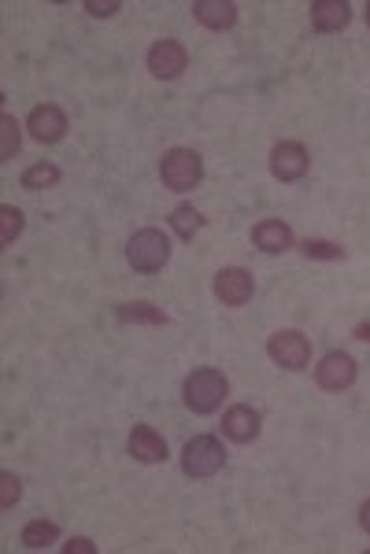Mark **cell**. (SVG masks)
<instances>
[{
  "instance_id": "cell-27",
  "label": "cell",
  "mask_w": 370,
  "mask_h": 554,
  "mask_svg": "<svg viewBox=\"0 0 370 554\" xmlns=\"http://www.w3.org/2000/svg\"><path fill=\"white\" fill-rule=\"evenodd\" d=\"M356 337H359V340H367V344H370V322H359V326H356Z\"/></svg>"
},
{
  "instance_id": "cell-10",
  "label": "cell",
  "mask_w": 370,
  "mask_h": 554,
  "mask_svg": "<svg viewBox=\"0 0 370 554\" xmlns=\"http://www.w3.org/2000/svg\"><path fill=\"white\" fill-rule=\"evenodd\" d=\"M26 130L41 145H56V141H63V133H67V115L56 104H37L30 111V119H26Z\"/></svg>"
},
{
  "instance_id": "cell-24",
  "label": "cell",
  "mask_w": 370,
  "mask_h": 554,
  "mask_svg": "<svg viewBox=\"0 0 370 554\" xmlns=\"http://www.w3.org/2000/svg\"><path fill=\"white\" fill-rule=\"evenodd\" d=\"M119 8H123L119 0H108V4H100V0H86V12L97 15V19H108V15H115Z\"/></svg>"
},
{
  "instance_id": "cell-13",
  "label": "cell",
  "mask_w": 370,
  "mask_h": 554,
  "mask_svg": "<svg viewBox=\"0 0 370 554\" xmlns=\"http://www.w3.org/2000/svg\"><path fill=\"white\" fill-rule=\"evenodd\" d=\"M130 455H134L137 462H145V466L167 462V440H163L152 425H134V433H130Z\"/></svg>"
},
{
  "instance_id": "cell-21",
  "label": "cell",
  "mask_w": 370,
  "mask_h": 554,
  "mask_svg": "<svg viewBox=\"0 0 370 554\" xmlns=\"http://www.w3.org/2000/svg\"><path fill=\"white\" fill-rule=\"evenodd\" d=\"M300 252L308 255V259H322V263H333V259H345V248L333 241H315V237H308V241L300 244Z\"/></svg>"
},
{
  "instance_id": "cell-6",
  "label": "cell",
  "mask_w": 370,
  "mask_h": 554,
  "mask_svg": "<svg viewBox=\"0 0 370 554\" xmlns=\"http://www.w3.org/2000/svg\"><path fill=\"white\" fill-rule=\"evenodd\" d=\"M185 63H189V52L174 37H163V41H156L148 49V71H152V78H160V82H174L185 71Z\"/></svg>"
},
{
  "instance_id": "cell-22",
  "label": "cell",
  "mask_w": 370,
  "mask_h": 554,
  "mask_svg": "<svg viewBox=\"0 0 370 554\" xmlns=\"http://www.w3.org/2000/svg\"><path fill=\"white\" fill-rule=\"evenodd\" d=\"M15 152H19V122H15L12 115H4V119H0V159L8 163Z\"/></svg>"
},
{
  "instance_id": "cell-23",
  "label": "cell",
  "mask_w": 370,
  "mask_h": 554,
  "mask_svg": "<svg viewBox=\"0 0 370 554\" xmlns=\"http://www.w3.org/2000/svg\"><path fill=\"white\" fill-rule=\"evenodd\" d=\"M19 495H23V481L15 477V473H0V506L8 510V506L19 503Z\"/></svg>"
},
{
  "instance_id": "cell-4",
  "label": "cell",
  "mask_w": 370,
  "mask_h": 554,
  "mask_svg": "<svg viewBox=\"0 0 370 554\" xmlns=\"http://www.w3.org/2000/svg\"><path fill=\"white\" fill-rule=\"evenodd\" d=\"M160 178L171 193H189L197 189L200 178H204V159L193 148H171L160 163Z\"/></svg>"
},
{
  "instance_id": "cell-12",
  "label": "cell",
  "mask_w": 370,
  "mask_h": 554,
  "mask_svg": "<svg viewBox=\"0 0 370 554\" xmlns=\"http://www.w3.org/2000/svg\"><path fill=\"white\" fill-rule=\"evenodd\" d=\"M252 244L267 255H282L293 248V229L285 226L282 218H263V222L252 229Z\"/></svg>"
},
{
  "instance_id": "cell-8",
  "label": "cell",
  "mask_w": 370,
  "mask_h": 554,
  "mask_svg": "<svg viewBox=\"0 0 370 554\" xmlns=\"http://www.w3.org/2000/svg\"><path fill=\"white\" fill-rule=\"evenodd\" d=\"M315 381L326 392H345L352 381H356V359L348 351H330L322 355V362L315 366Z\"/></svg>"
},
{
  "instance_id": "cell-15",
  "label": "cell",
  "mask_w": 370,
  "mask_h": 554,
  "mask_svg": "<svg viewBox=\"0 0 370 554\" xmlns=\"http://www.w3.org/2000/svg\"><path fill=\"white\" fill-rule=\"evenodd\" d=\"M348 19H352V8H348L345 0H319V4H311V26H315L319 34L345 30Z\"/></svg>"
},
{
  "instance_id": "cell-18",
  "label": "cell",
  "mask_w": 370,
  "mask_h": 554,
  "mask_svg": "<svg viewBox=\"0 0 370 554\" xmlns=\"http://www.w3.org/2000/svg\"><path fill=\"white\" fill-rule=\"evenodd\" d=\"M56 536H60V529L52 525V521L37 518V521H26L23 525V547H30V551H41V547H49V543H56Z\"/></svg>"
},
{
  "instance_id": "cell-25",
  "label": "cell",
  "mask_w": 370,
  "mask_h": 554,
  "mask_svg": "<svg viewBox=\"0 0 370 554\" xmlns=\"http://www.w3.org/2000/svg\"><path fill=\"white\" fill-rule=\"evenodd\" d=\"M63 551L67 554H97V547H93V540H71Z\"/></svg>"
},
{
  "instance_id": "cell-1",
  "label": "cell",
  "mask_w": 370,
  "mask_h": 554,
  "mask_svg": "<svg viewBox=\"0 0 370 554\" xmlns=\"http://www.w3.org/2000/svg\"><path fill=\"white\" fill-rule=\"evenodd\" d=\"M182 396L193 414H215L222 407V399L230 396V381H226V374L204 366V370H193L182 381Z\"/></svg>"
},
{
  "instance_id": "cell-26",
  "label": "cell",
  "mask_w": 370,
  "mask_h": 554,
  "mask_svg": "<svg viewBox=\"0 0 370 554\" xmlns=\"http://www.w3.org/2000/svg\"><path fill=\"white\" fill-rule=\"evenodd\" d=\"M359 525H363V532L370 536V499L363 506H359Z\"/></svg>"
},
{
  "instance_id": "cell-2",
  "label": "cell",
  "mask_w": 370,
  "mask_h": 554,
  "mask_svg": "<svg viewBox=\"0 0 370 554\" xmlns=\"http://www.w3.org/2000/svg\"><path fill=\"white\" fill-rule=\"evenodd\" d=\"M126 259H130V266H134L137 274H156L171 259V237L163 229H152V226L137 229L134 237H130V244H126Z\"/></svg>"
},
{
  "instance_id": "cell-20",
  "label": "cell",
  "mask_w": 370,
  "mask_h": 554,
  "mask_svg": "<svg viewBox=\"0 0 370 554\" xmlns=\"http://www.w3.org/2000/svg\"><path fill=\"white\" fill-rule=\"evenodd\" d=\"M23 233V211L12 204L0 207V244H12Z\"/></svg>"
},
{
  "instance_id": "cell-7",
  "label": "cell",
  "mask_w": 370,
  "mask_h": 554,
  "mask_svg": "<svg viewBox=\"0 0 370 554\" xmlns=\"http://www.w3.org/2000/svg\"><path fill=\"white\" fill-rule=\"evenodd\" d=\"M252 292H256V281L245 266H226L215 274V296L222 307H245L252 300Z\"/></svg>"
},
{
  "instance_id": "cell-19",
  "label": "cell",
  "mask_w": 370,
  "mask_h": 554,
  "mask_svg": "<svg viewBox=\"0 0 370 554\" xmlns=\"http://www.w3.org/2000/svg\"><path fill=\"white\" fill-rule=\"evenodd\" d=\"M60 185V167L56 163H34V167L23 170V189L30 193H41V189H52Z\"/></svg>"
},
{
  "instance_id": "cell-9",
  "label": "cell",
  "mask_w": 370,
  "mask_h": 554,
  "mask_svg": "<svg viewBox=\"0 0 370 554\" xmlns=\"http://www.w3.org/2000/svg\"><path fill=\"white\" fill-rule=\"evenodd\" d=\"M308 167H311V156L300 141H282V145L271 148V174L278 181H300L308 174Z\"/></svg>"
},
{
  "instance_id": "cell-28",
  "label": "cell",
  "mask_w": 370,
  "mask_h": 554,
  "mask_svg": "<svg viewBox=\"0 0 370 554\" xmlns=\"http://www.w3.org/2000/svg\"><path fill=\"white\" fill-rule=\"evenodd\" d=\"M367 23H370V4H367Z\"/></svg>"
},
{
  "instance_id": "cell-17",
  "label": "cell",
  "mask_w": 370,
  "mask_h": 554,
  "mask_svg": "<svg viewBox=\"0 0 370 554\" xmlns=\"http://www.w3.org/2000/svg\"><path fill=\"white\" fill-rule=\"evenodd\" d=\"M171 229L182 237V241H193L200 229H204V215H200L193 204H178L171 211Z\"/></svg>"
},
{
  "instance_id": "cell-3",
  "label": "cell",
  "mask_w": 370,
  "mask_h": 554,
  "mask_svg": "<svg viewBox=\"0 0 370 554\" xmlns=\"http://www.w3.org/2000/svg\"><path fill=\"white\" fill-rule=\"evenodd\" d=\"M222 466H226V447H222L219 436L200 433L182 447V470H185V477H193V481L215 477Z\"/></svg>"
},
{
  "instance_id": "cell-16",
  "label": "cell",
  "mask_w": 370,
  "mask_h": 554,
  "mask_svg": "<svg viewBox=\"0 0 370 554\" xmlns=\"http://www.w3.org/2000/svg\"><path fill=\"white\" fill-rule=\"evenodd\" d=\"M115 314H119V322H134V326H167V314L152 303H123Z\"/></svg>"
},
{
  "instance_id": "cell-11",
  "label": "cell",
  "mask_w": 370,
  "mask_h": 554,
  "mask_svg": "<svg viewBox=\"0 0 370 554\" xmlns=\"http://www.w3.org/2000/svg\"><path fill=\"white\" fill-rule=\"evenodd\" d=\"M259 425H263V418H259V410L248 407V403H237V407H230L222 414V433L230 436L234 444H252L259 436Z\"/></svg>"
},
{
  "instance_id": "cell-5",
  "label": "cell",
  "mask_w": 370,
  "mask_h": 554,
  "mask_svg": "<svg viewBox=\"0 0 370 554\" xmlns=\"http://www.w3.org/2000/svg\"><path fill=\"white\" fill-rule=\"evenodd\" d=\"M267 355H271L282 370H308L311 362V340L304 333H296V329H282V333H274L267 340Z\"/></svg>"
},
{
  "instance_id": "cell-14",
  "label": "cell",
  "mask_w": 370,
  "mask_h": 554,
  "mask_svg": "<svg viewBox=\"0 0 370 554\" xmlns=\"http://www.w3.org/2000/svg\"><path fill=\"white\" fill-rule=\"evenodd\" d=\"M193 15H197L200 26L208 30H230L237 23V4L234 0H197L193 4Z\"/></svg>"
}]
</instances>
